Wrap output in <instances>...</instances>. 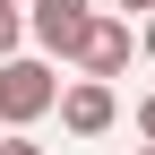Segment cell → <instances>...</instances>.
Listing matches in <instances>:
<instances>
[{"label":"cell","instance_id":"6da1fadb","mask_svg":"<svg viewBox=\"0 0 155 155\" xmlns=\"http://www.w3.org/2000/svg\"><path fill=\"white\" fill-rule=\"evenodd\" d=\"M52 95H61V86H52V69H43V61H17V52L0 61V121H9V129L43 121V112H52Z\"/></svg>","mask_w":155,"mask_h":155},{"label":"cell","instance_id":"7a4b0ae2","mask_svg":"<svg viewBox=\"0 0 155 155\" xmlns=\"http://www.w3.org/2000/svg\"><path fill=\"white\" fill-rule=\"evenodd\" d=\"M17 9H26V35L43 52H61V61L78 52V35H86V17H95L86 0H17Z\"/></svg>","mask_w":155,"mask_h":155},{"label":"cell","instance_id":"3957f363","mask_svg":"<svg viewBox=\"0 0 155 155\" xmlns=\"http://www.w3.org/2000/svg\"><path fill=\"white\" fill-rule=\"evenodd\" d=\"M52 104H61V129H69V138H104L112 112H121V104H112V78H78V86L52 95Z\"/></svg>","mask_w":155,"mask_h":155},{"label":"cell","instance_id":"277c9868","mask_svg":"<svg viewBox=\"0 0 155 155\" xmlns=\"http://www.w3.org/2000/svg\"><path fill=\"white\" fill-rule=\"evenodd\" d=\"M86 78H121L129 69V26L121 17H86V35H78V52H69Z\"/></svg>","mask_w":155,"mask_h":155},{"label":"cell","instance_id":"5b68a950","mask_svg":"<svg viewBox=\"0 0 155 155\" xmlns=\"http://www.w3.org/2000/svg\"><path fill=\"white\" fill-rule=\"evenodd\" d=\"M17 35H26V17H17V9H0V61L17 52Z\"/></svg>","mask_w":155,"mask_h":155},{"label":"cell","instance_id":"8992f818","mask_svg":"<svg viewBox=\"0 0 155 155\" xmlns=\"http://www.w3.org/2000/svg\"><path fill=\"white\" fill-rule=\"evenodd\" d=\"M0 155H43V147H35L26 129H9V138H0Z\"/></svg>","mask_w":155,"mask_h":155},{"label":"cell","instance_id":"52a82bcc","mask_svg":"<svg viewBox=\"0 0 155 155\" xmlns=\"http://www.w3.org/2000/svg\"><path fill=\"white\" fill-rule=\"evenodd\" d=\"M138 129H147V147H155V95H147V104H138Z\"/></svg>","mask_w":155,"mask_h":155},{"label":"cell","instance_id":"ba28073f","mask_svg":"<svg viewBox=\"0 0 155 155\" xmlns=\"http://www.w3.org/2000/svg\"><path fill=\"white\" fill-rule=\"evenodd\" d=\"M112 9H155V0H112Z\"/></svg>","mask_w":155,"mask_h":155},{"label":"cell","instance_id":"9c48e42d","mask_svg":"<svg viewBox=\"0 0 155 155\" xmlns=\"http://www.w3.org/2000/svg\"><path fill=\"white\" fill-rule=\"evenodd\" d=\"M147 52H155V9H147Z\"/></svg>","mask_w":155,"mask_h":155},{"label":"cell","instance_id":"30bf717a","mask_svg":"<svg viewBox=\"0 0 155 155\" xmlns=\"http://www.w3.org/2000/svg\"><path fill=\"white\" fill-rule=\"evenodd\" d=\"M129 155H155V147H129Z\"/></svg>","mask_w":155,"mask_h":155},{"label":"cell","instance_id":"8fae6325","mask_svg":"<svg viewBox=\"0 0 155 155\" xmlns=\"http://www.w3.org/2000/svg\"><path fill=\"white\" fill-rule=\"evenodd\" d=\"M0 9H17V0H0Z\"/></svg>","mask_w":155,"mask_h":155}]
</instances>
